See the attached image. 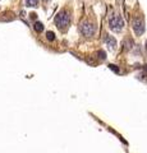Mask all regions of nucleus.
<instances>
[{"label":"nucleus","mask_w":147,"mask_h":153,"mask_svg":"<svg viewBox=\"0 0 147 153\" xmlns=\"http://www.w3.org/2000/svg\"><path fill=\"white\" fill-rule=\"evenodd\" d=\"M133 31H134V33L137 35V36H141V35H143V32H145V21H143V17H136L133 19Z\"/></svg>","instance_id":"4"},{"label":"nucleus","mask_w":147,"mask_h":153,"mask_svg":"<svg viewBox=\"0 0 147 153\" xmlns=\"http://www.w3.org/2000/svg\"><path fill=\"white\" fill-rule=\"evenodd\" d=\"M146 51H147V42H146Z\"/></svg>","instance_id":"11"},{"label":"nucleus","mask_w":147,"mask_h":153,"mask_svg":"<svg viewBox=\"0 0 147 153\" xmlns=\"http://www.w3.org/2000/svg\"><path fill=\"white\" fill-rule=\"evenodd\" d=\"M46 38H47L49 41H54L55 40V33H54L53 31H47L46 32Z\"/></svg>","instance_id":"8"},{"label":"nucleus","mask_w":147,"mask_h":153,"mask_svg":"<svg viewBox=\"0 0 147 153\" xmlns=\"http://www.w3.org/2000/svg\"><path fill=\"white\" fill-rule=\"evenodd\" d=\"M105 43L110 49H113V50L116 47V45H118V43H116V40L113 36H110V35H106V36H105Z\"/></svg>","instance_id":"5"},{"label":"nucleus","mask_w":147,"mask_h":153,"mask_svg":"<svg viewBox=\"0 0 147 153\" xmlns=\"http://www.w3.org/2000/svg\"><path fill=\"white\" fill-rule=\"evenodd\" d=\"M45 1H47V0H45Z\"/></svg>","instance_id":"12"},{"label":"nucleus","mask_w":147,"mask_h":153,"mask_svg":"<svg viewBox=\"0 0 147 153\" xmlns=\"http://www.w3.org/2000/svg\"><path fill=\"white\" fill-rule=\"evenodd\" d=\"M33 29L37 32V33H41V32L43 31V24L41 23V22H35V24H33Z\"/></svg>","instance_id":"7"},{"label":"nucleus","mask_w":147,"mask_h":153,"mask_svg":"<svg viewBox=\"0 0 147 153\" xmlns=\"http://www.w3.org/2000/svg\"><path fill=\"white\" fill-rule=\"evenodd\" d=\"M40 3V0H24V4H26V7H31V8H35L37 7Z\"/></svg>","instance_id":"6"},{"label":"nucleus","mask_w":147,"mask_h":153,"mask_svg":"<svg viewBox=\"0 0 147 153\" xmlns=\"http://www.w3.org/2000/svg\"><path fill=\"white\" fill-rule=\"evenodd\" d=\"M97 55H100V59H101V60H105V57H106V53H105V51H102V50H100Z\"/></svg>","instance_id":"10"},{"label":"nucleus","mask_w":147,"mask_h":153,"mask_svg":"<svg viewBox=\"0 0 147 153\" xmlns=\"http://www.w3.org/2000/svg\"><path fill=\"white\" fill-rule=\"evenodd\" d=\"M80 32L84 37H92L95 35V32H96V26H95L94 22L84 19L80 24Z\"/></svg>","instance_id":"3"},{"label":"nucleus","mask_w":147,"mask_h":153,"mask_svg":"<svg viewBox=\"0 0 147 153\" xmlns=\"http://www.w3.org/2000/svg\"><path fill=\"white\" fill-rule=\"evenodd\" d=\"M10 13H4V15H9ZM14 17H3V15H0V21L3 22H9V21H13Z\"/></svg>","instance_id":"9"},{"label":"nucleus","mask_w":147,"mask_h":153,"mask_svg":"<svg viewBox=\"0 0 147 153\" xmlns=\"http://www.w3.org/2000/svg\"><path fill=\"white\" fill-rule=\"evenodd\" d=\"M108 21H109V26H110V28L113 29L114 32H120L122 29H123L124 21H123V18H122V15L119 14V13L113 12L110 15H109Z\"/></svg>","instance_id":"2"},{"label":"nucleus","mask_w":147,"mask_h":153,"mask_svg":"<svg viewBox=\"0 0 147 153\" xmlns=\"http://www.w3.org/2000/svg\"><path fill=\"white\" fill-rule=\"evenodd\" d=\"M70 21H72V15H70V13L68 12V9H61L60 12L56 14L55 17V26L58 27L60 31H65V29L69 28L70 26Z\"/></svg>","instance_id":"1"}]
</instances>
